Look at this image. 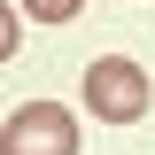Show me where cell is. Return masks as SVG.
Returning <instances> with one entry per match:
<instances>
[{"label":"cell","instance_id":"1","mask_svg":"<svg viewBox=\"0 0 155 155\" xmlns=\"http://www.w3.org/2000/svg\"><path fill=\"white\" fill-rule=\"evenodd\" d=\"M85 109H93L101 124H140V116H147V70L124 62V54L85 62Z\"/></svg>","mask_w":155,"mask_h":155},{"label":"cell","instance_id":"2","mask_svg":"<svg viewBox=\"0 0 155 155\" xmlns=\"http://www.w3.org/2000/svg\"><path fill=\"white\" fill-rule=\"evenodd\" d=\"M0 155H78V124L62 101H23L0 124Z\"/></svg>","mask_w":155,"mask_h":155},{"label":"cell","instance_id":"4","mask_svg":"<svg viewBox=\"0 0 155 155\" xmlns=\"http://www.w3.org/2000/svg\"><path fill=\"white\" fill-rule=\"evenodd\" d=\"M16 54V8H8V0H0V62Z\"/></svg>","mask_w":155,"mask_h":155},{"label":"cell","instance_id":"3","mask_svg":"<svg viewBox=\"0 0 155 155\" xmlns=\"http://www.w3.org/2000/svg\"><path fill=\"white\" fill-rule=\"evenodd\" d=\"M23 8H31V16H47V23H70L85 0H23Z\"/></svg>","mask_w":155,"mask_h":155}]
</instances>
